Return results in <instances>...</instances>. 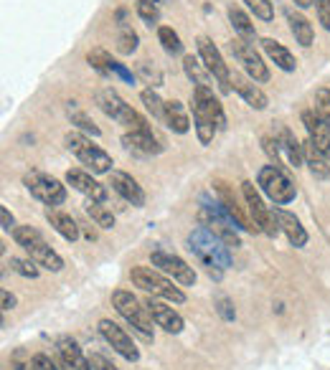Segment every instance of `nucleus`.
Returning a JSON list of instances; mask_svg holds the SVG:
<instances>
[{
    "mask_svg": "<svg viewBox=\"0 0 330 370\" xmlns=\"http://www.w3.org/2000/svg\"><path fill=\"white\" fill-rule=\"evenodd\" d=\"M188 249L193 251L201 264L206 267V271L216 279H221V271L231 267V254H229V246L221 241L213 231H208L206 226H196V229L188 234Z\"/></svg>",
    "mask_w": 330,
    "mask_h": 370,
    "instance_id": "1",
    "label": "nucleus"
},
{
    "mask_svg": "<svg viewBox=\"0 0 330 370\" xmlns=\"http://www.w3.org/2000/svg\"><path fill=\"white\" fill-rule=\"evenodd\" d=\"M13 241H16V244L21 246L39 267L48 269V271H61L64 269L61 256H59V254L46 244V238L41 236L36 229H31V226H16V231H13Z\"/></svg>",
    "mask_w": 330,
    "mask_h": 370,
    "instance_id": "2",
    "label": "nucleus"
},
{
    "mask_svg": "<svg viewBox=\"0 0 330 370\" xmlns=\"http://www.w3.org/2000/svg\"><path fill=\"white\" fill-rule=\"evenodd\" d=\"M97 104H99V110H102L107 117H112L115 122H119V125L130 127L135 132H153V127H150L115 89H99V92H97Z\"/></svg>",
    "mask_w": 330,
    "mask_h": 370,
    "instance_id": "3",
    "label": "nucleus"
},
{
    "mask_svg": "<svg viewBox=\"0 0 330 370\" xmlns=\"http://www.w3.org/2000/svg\"><path fill=\"white\" fill-rule=\"evenodd\" d=\"M66 147H69V150L77 155L79 163H81V165H87L92 173L102 175V173H110L112 170L110 155H107L104 150H99L97 145H92V140L84 137V134L69 132L66 134Z\"/></svg>",
    "mask_w": 330,
    "mask_h": 370,
    "instance_id": "4",
    "label": "nucleus"
},
{
    "mask_svg": "<svg viewBox=\"0 0 330 370\" xmlns=\"http://www.w3.org/2000/svg\"><path fill=\"white\" fill-rule=\"evenodd\" d=\"M130 279H133L135 287H140V289L150 291V294H155V297L171 300V302H175V305L186 302V294H183L178 287H173V282H171V279H165L163 274H157L155 269L135 267L133 271H130Z\"/></svg>",
    "mask_w": 330,
    "mask_h": 370,
    "instance_id": "5",
    "label": "nucleus"
},
{
    "mask_svg": "<svg viewBox=\"0 0 330 370\" xmlns=\"http://www.w3.org/2000/svg\"><path fill=\"white\" fill-rule=\"evenodd\" d=\"M112 305H115V309H117L119 315L125 317L127 322L133 325L135 330L140 332L145 340H153V317H150V312H145V307H142L140 302L133 297V291L127 289H117L115 294H112Z\"/></svg>",
    "mask_w": 330,
    "mask_h": 370,
    "instance_id": "6",
    "label": "nucleus"
},
{
    "mask_svg": "<svg viewBox=\"0 0 330 370\" xmlns=\"http://www.w3.org/2000/svg\"><path fill=\"white\" fill-rule=\"evenodd\" d=\"M198 220H201V226L213 231L226 246H234V249L236 246H242L239 236L234 234V226H236L234 218L224 211V205L221 203H206L204 201V208H201V213H198Z\"/></svg>",
    "mask_w": 330,
    "mask_h": 370,
    "instance_id": "7",
    "label": "nucleus"
},
{
    "mask_svg": "<svg viewBox=\"0 0 330 370\" xmlns=\"http://www.w3.org/2000/svg\"><path fill=\"white\" fill-rule=\"evenodd\" d=\"M257 183H260V188L269 196V201H272V203H277V205L292 203V201H295V196H298L295 183H292L290 178H287V175H284L277 165H264V167H262Z\"/></svg>",
    "mask_w": 330,
    "mask_h": 370,
    "instance_id": "8",
    "label": "nucleus"
},
{
    "mask_svg": "<svg viewBox=\"0 0 330 370\" xmlns=\"http://www.w3.org/2000/svg\"><path fill=\"white\" fill-rule=\"evenodd\" d=\"M242 193H244V201H246V208H249V213H252L254 223L260 226L262 234H267L269 238H277L280 236V223H277V216L275 211H269L267 205L262 203L260 193L254 190V185L249 181L242 183Z\"/></svg>",
    "mask_w": 330,
    "mask_h": 370,
    "instance_id": "9",
    "label": "nucleus"
},
{
    "mask_svg": "<svg viewBox=\"0 0 330 370\" xmlns=\"http://www.w3.org/2000/svg\"><path fill=\"white\" fill-rule=\"evenodd\" d=\"M198 54H201V61H204V66L208 71H211L213 81L219 84V89L224 92V94H229L231 92V71H229V66L224 63V59H221L219 48L213 46L211 39H206V36H198Z\"/></svg>",
    "mask_w": 330,
    "mask_h": 370,
    "instance_id": "10",
    "label": "nucleus"
},
{
    "mask_svg": "<svg viewBox=\"0 0 330 370\" xmlns=\"http://www.w3.org/2000/svg\"><path fill=\"white\" fill-rule=\"evenodd\" d=\"M26 188L31 190V196H36L41 203L46 205H61L66 201V188H64L61 183L51 178V175H43V173H28L23 178Z\"/></svg>",
    "mask_w": 330,
    "mask_h": 370,
    "instance_id": "11",
    "label": "nucleus"
},
{
    "mask_svg": "<svg viewBox=\"0 0 330 370\" xmlns=\"http://www.w3.org/2000/svg\"><path fill=\"white\" fill-rule=\"evenodd\" d=\"M150 261H153V267H157L160 271L165 274H171L178 284L183 287H193L196 284V271L193 267H188L181 256H175V254H168L163 249H155V251L150 254Z\"/></svg>",
    "mask_w": 330,
    "mask_h": 370,
    "instance_id": "12",
    "label": "nucleus"
},
{
    "mask_svg": "<svg viewBox=\"0 0 330 370\" xmlns=\"http://www.w3.org/2000/svg\"><path fill=\"white\" fill-rule=\"evenodd\" d=\"M229 48H231V54H234L236 61L244 66V71L252 76V81H260V84L269 81V69L264 66L262 56L254 51L252 43H246V41H242V39H234L229 43Z\"/></svg>",
    "mask_w": 330,
    "mask_h": 370,
    "instance_id": "13",
    "label": "nucleus"
},
{
    "mask_svg": "<svg viewBox=\"0 0 330 370\" xmlns=\"http://www.w3.org/2000/svg\"><path fill=\"white\" fill-rule=\"evenodd\" d=\"M99 332H102V338L107 340L125 360L135 362L137 358H140V350H137V345L133 342V338H130L117 322H112V320H99Z\"/></svg>",
    "mask_w": 330,
    "mask_h": 370,
    "instance_id": "14",
    "label": "nucleus"
},
{
    "mask_svg": "<svg viewBox=\"0 0 330 370\" xmlns=\"http://www.w3.org/2000/svg\"><path fill=\"white\" fill-rule=\"evenodd\" d=\"M302 125H305L310 142L315 145V150L320 152L322 158L330 160V125L318 114L315 110L302 112Z\"/></svg>",
    "mask_w": 330,
    "mask_h": 370,
    "instance_id": "15",
    "label": "nucleus"
},
{
    "mask_svg": "<svg viewBox=\"0 0 330 370\" xmlns=\"http://www.w3.org/2000/svg\"><path fill=\"white\" fill-rule=\"evenodd\" d=\"M216 193H219V203L224 205V211L234 218V223L239 226L242 231H260V226L254 223V218H249L246 213L242 211V205L236 203V196L231 193V188H229L224 181H216Z\"/></svg>",
    "mask_w": 330,
    "mask_h": 370,
    "instance_id": "16",
    "label": "nucleus"
},
{
    "mask_svg": "<svg viewBox=\"0 0 330 370\" xmlns=\"http://www.w3.org/2000/svg\"><path fill=\"white\" fill-rule=\"evenodd\" d=\"M145 307H148L150 317L155 320L157 327H163L165 332H171V335H178V332H183V317L175 312L171 305H165V302H157L150 297L148 302H145Z\"/></svg>",
    "mask_w": 330,
    "mask_h": 370,
    "instance_id": "17",
    "label": "nucleus"
},
{
    "mask_svg": "<svg viewBox=\"0 0 330 370\" xmlns=\"http://www.w3.org/2000/svg\"><path fill=\"white\" fill-rule=\"evenodd\" d=\"M66 183H69L71 188H77L79 193H84L89 201H99V203H104V201H107V196H110L102 183H97L92 175L84 173V170H77V167L66 173Z\"/></svg>",
    "mask_w": 330,
    "mask_h": 370,
    "instance_id": "18",
    "label": "nucleus"
},
{
    "mask_svg": "<svg viewBox=\"0 0 330 370\" xmlns=\"http://www.w3.org/2000/svg\"><path fill=\"white\" fill-rule=\"evenodd\" d=\"M110 185H112V190H115L117 196H122L127 203H133L135 208L145 205V190L137 185V181H135L133 175L122 173V170H115V173H112V178H110Z\"/></svg>",
    "mask_w": 330,
    "mask_h": 370,
    "instance_id": "19",
    "label": "nucleus"
},
{
    "mask_svg": "<svg viewBox=\"0 0 330 370\" xmlns=\"http://www.w3.org/2000/svg\"><path fill=\"white\" fill-rule=\"evenodd\" d=\"M231 84H234V89L242 94V99L249 104L252 110H267V102H269L267 94H264L254 81H249L246 76H242V74H231Z\"/></svg>",
    "mask_w": 330,
    "mask_h": 370,
    "instance_id": "20",
    "label": "nucleus"
},
{
    "mask_svg": "<svg viewBox=\"0 0 330 370\" xmlns=\"http://www.w3.org/2000/svg\"><path fill=\"white\" fill-rule=\"evenodd\" d=\"M56 353H59L61 360L69 362L74 370H95L92 368V362H89V358H84V353H81V347H79L77 340L66 338V335L56 340Z\"/></svg>",
    "mask_w": 330,
    "mask_h": 370,
    "instance_id": "21",
    "label": "nucleus"
},
{
    "mask_svg": "<svg viewBox=\"0 0 330 370\" xmlns=\"http://www.w3.org/2000/svg\"><path fill=\"white\" fill-rule=\"evenodd\" d=\"M122 145H125L127 150L140 152V155H157V152L163 150V145L155 140L153 132H135V130L122 134Z\"/></svg>",
    "mask_w": 330,
    "mask_h": 370,
    "instance_id": "22",
    "label": "nucleus"
},
{
    "mask_svg": "<svg viewBox=\"0 0 330 370\" xmlns=\"http://www.w3.org/2000/svg\"><path fill=\"white\" fill-rule=\"evenodd\" d=\"M275 216H277V223H280V229L284 231V236L290 238L292 246H298V249H302V246L307 244V231L302 229V223H300L292 213L287 211H280V208H275Z\"/></svg>",
    "mask_w": 330,
    "mask_h": 370,
    "instance_id": "23",
    "label": "nucleus"
},
{
    "mask_svg": "<svg viewBox=\"0 0 330 370\" xmlns=\"http://www.w3.org/2000/svg\"><path fill=\"white\" fill-rule=\"evenodd\" d=\"M193 104V122H196V134H198V142L201 145H208V142L213 140V134H216V119L211 117V112L206 110V107H201V104L191 102Z\"/></svg>",
    "mask_w": 330,
    "mask_h": 370,
    "instance_id": "24",
    "label": "nucleus"
},
{
    "mask_svg": "<svg viewBox=\"0 0 330 370\" xmlns=\"http://www.w3.org/2000/svg\"><path fill=\"white\" fill-rule=\"evenodd\" d=\"M46 220L54 226L59 234H61L66 241H77L79 238V223L74 218H71L69 213L64 211H54V208H48L46 211Z\"/></svg>",
    "mask_w": 330,
    "mask_h": 370,
    "instance_id": "25",
    "label": "nucleus"
},
{
    "mask_svg": "<svg viewBox=\"0 0 330 370\" xmlns=\"http://www.w3.org/2000/svg\"><path fill=\"white\" fill-rule=\"evenodd\" d=\"M262 48H264V54L272 59V61L280 66L282 71H295L298 69V61H295V56L282 46V43H277L275 39H262Z\"/></svg>",
    "mask_w": 330,
    "mask_h": 370,
    "instance_id": "26",
    "label": "nucleus"
},
{
    "mask_svg": "<svg viewBox=\"0 0 330 370\" xmlns=\"http://www.w3.org/2000/svg\"><path fill=\"white\" fill-rule=\"evenodd\" d=\"M165 125L178 134H186L191 130L188 114H186V110H183V104L178 102V99L165 102Z\"/></svg>",
    "mask_w": 330,
    "mask_h": 370,
    "instance_id": "27",
    "label": "nucleus"
},
{
    "mask_svg": "<svg viewBox=\"0 0 330 370\" xmlns=\"http://www.w3.org/2000/svg\"><path fill=\"white\" fill-rule=\"evenodd\" d=\"M277 147L287 155V160L292 163V167H300L302 165V145H300L298 140H295V134L287 130V127H282L280 130V134H277Z\"/></svg>",
    "mask_w": 330,
    "mask_h": 370,
    "instance_id": "28",
    "label": "nucleus"
},
{
    "mask_svg": "<svg viewBox=\"0 0 330 370\" xmlns=\"http://www.w3.org/2000/svg\"><path fill=\"white\" fill-rule=\"evenodd\" d=\"M287 21H290V31L292 36H295V41H298L300 46H313V25H310V21H307L305 16H300V13H295V10H287Z\"/></svg>",
    "mask_w": 330,
    "mask_h": 370,
    "instance_id": "29",
    "label": "nucleus"
},
{
    "mask_svg": "<svg viewBox=\"0 0 330 370\" xmlns=\"http://www.w3.org/2000/svg\"><path fill=\"white\" fill-rule=\"evenodd\" d=\"M229 21H231L234 31L239 33V39H242V41H246V43H254V41H257V31H254V23L249 21V16H246V13H244L242 8L231 6V8H229Z\"/></svg>",
    "mask_w": 330,
    "mask_h": 370,
    "instance_id": "30",
    "label": "nucleus"
},
{
    "mask_svg": "<svg viewBox=\"0 0 330 370\" xmlns=\"http://www.w3.org/2000/svg\"><path fill=\"white\" fill-rule=\"evenodd\" d=\"M302 158H305V163L310 165V170H313L315 178H330V160H325L320 155V152L315 150V145L310 140L302 145Z\"/></svg>",
    "mask_w": 330,
    "mask_h": 370,
    "instance_id": "31",
    "label": "nucleus"
},
{
    "mask_svg": "<svg viewBox=\"0 0 330 370\" xmlns=\"http://www.w3.org/2000/svg\"><path fill=\"white\" fill-rule=\"evenodd\" d=\"M183 71L188 74V79H193L196 87H211V71L206 69L204 63H198L193 56H183Z\"/></svg>",
    "mask_w": 330,
    "mask_h": 370,
    "instance_id": "32",
    "label": "nucleus"
},
{
    "mask_svg": "<svg viewBox=\"0 0 330 370\" xmlns=\"http://www.w3.org/2000/svg\"><path fill=\"white\" fill-rule=\"evenodd\" d=\"M84 211H87V216L95 220L99 229H112V226H115V216H112V211H107L99 201H89Z\"/></svg>",
    "mask_w": 330,
    "mask_h": 370,
    "instance_id": "33",
    "label": "nucleus"
},
{
    "mask_svg": "<svg viewBox=\"0 0 330 370\" xmlns=\"http://www.w3.org/2000/svg\"><path fill=\"white\" fill-rule=\"evenodd\" d=\"M66 112H69L71 125H77L79 130H84V132H89V134H92V137H99V134H102V132H99V127H97L95 122H92V117H89L87 112L79 110L77 104H69V110H66Z\"/></svg>",
    "mask_w": 330,
    "mask_h": 370,
    "instance_id": "34",
    "label": "nucleus"
},
{
    "mask_svg": "<svg viewBox=\"0 0 330 370\" xmlns=\"http://www.w3.org/2000/svg\"><path fill=\"white\" fill-rule=\"evenodd\" d=\"M157 39H160V43H163V48L168 54L178 56L183 51L181 39H178V33H175L171 25H160V28H157Z\"/></svg>",
    "mask_w": 330,
    "mask_h": 370,
    "instance_id": "35",
    "label": "nucleus"
},
{
    "mask_svg": "<svg viewBox=\"0 0 330 370\" xmlns=\"http://www.w3.org/2000/svg\"><path fill=\"white\" fill-rule=\"evenodd\" d=\"M140 99H142V104H145V110H148L153 117L163 119L165 122V102L153 92V89H145V92L140 94Z\"/></svg>",
    "mask_w": 330,
    "mask_h": 370,
    "instance_id": "36",
    "label": "nucleus"
},
{
    "mask_svg": "<svg viewBox=\"0 0 330 370\" xmlns=\"http://www.w3.org/2000/svg\"><path fill=\"white\" fill-rule=\"evenodd\" d=\"M10 269L16 271V274L26 276V279H36L41 274L39 264L33 259H10Z\"/></svg>",
    "mask_w": 330,
    "mask_h": 370,
    "instance_id": "37",
    "label": "nucleus"
},
{
    "mask_svg": "<svg viewBox=\"0 0 330 370\" xmlns=\"http://www.w3.org/2000/svg\"><path fill=\"white\" fill-rule=\"evenodd\" d=\"M135 48H137V33H135L133 28L122 25V31H119V36H117V51L119 54H133Z\"/></svg>",
    "mask_w": 330,
    "mask_h": 370,
    "instance_id": "38",
    "label": "nucleus"
},
{
    "mask_svg": "<svg viewBox=\"0 0 330 370\" xmlns=\"http://www.w3.org/2000/svg\"><path fill=\"white\" fill-rule=\"evenodd\" d=\"M137 16H140L148 25L157 23V18H160V10H157L155 0H137Z\"/></svg>",
    "mask_w": 330,
    "mask_h": 370,
    "instance_id": "39",
    "label": "nucleus"
},
{
    "mask_svg": "<svg viewBox=\"0 0 330 370\" xmlns=\"http://www.w3.org/2000/svg\"><path fill=\"white\" fill-rule=\"evenodd\" d=\"M87 61L95 66L102 76H110L112 74V59H110V54H104V51H92V54L87 56Z\"/></svg>",
    "mask_w": 330,
    "mask_h": 370,
    "instance_id": "40",
    "label": "nucleus"
},
{
    "mask_svg": "<svg viewBox=\"0 0 330 370\" xmlns=\"http://www.w3.org/2000/svg\"><path fill=\"white\" fill-rule=\"evenodd\" d=\"M249 8L254 10V16L262 18V21H272L275 18V8H272V3L269 0H244Z\"/></svg>",
    "mask_w": 330,
    "mask_h": 370,
    "instance_id": "41",
    "label": "nucleus"
},
{
    "mask_svg": "<svg viewBox=\"0 0 330 370\" xmlns=\"http://www.w3.org/2000/svg\"><path fill=\"white\" fill-rule=\"evenodd\" d=\"M315 112L330 125V89H318V94H315Z\"/></svg>",
    "mask_w": 330,
    "mask_h": 370,
    "instance_id": "42",
    "label": "nucleus"
},
{
    "mask_svg": "<svg viewBox=\"0 0 330 370\" xmlns=\"http://www.w3.org/2000/svg\"><path fill=\"white\" fill-rule=\"evenodd\" d=\"M31 365H33V370H61L54 360H51V358H48L46 353H36V355H33Z\"/></svg>",
    "mask_w": 330,
    "mask_h": 370,
    "instance_id": "43",
    "label": "nucleus"
},
{
    "mask_svg": "<svg viewBox=\"0 0 330 370\" xmlns=\"http://www.w3.org/2000/svg\"><path fill=\"white\" fill-rule=\"evenodd\" d=\"M315 8H318V18L325 31H330V0H315Z\"/></svg>",
    "mask_w": 330,
    "mask_h": 370,
    "instance_id": "44",
    "label": "nucleus"
},
{
    "mask_svg": "<svg viewBox=\"0 0 330 370\" xmlns=\"http://www.w3.org/2000/svg\"><path fill=\"white\" fill-rule=\"evenodd\" d=\"M216 312H219V315L224 317L226 322H231V320H234V317H236L234 305H231V302H229L226 297H219V300H216Z\"/></svg>",
    "mask_w": 330,
    "mask_h": 370,
    "instance_id": "45",
    "label": "nucleus"
},
{
    "mask_svg": "<svg viewBox=\"0 0 330 370\" xmlns=\"http://www.w3.org/2000/svg\"><path fill=\"white\" fill-rule=\"evenodd\" d=\"M89 362H92V368L95 370H117V365L112 360H107L104 355H99V353H95L92 358H89Z\"/></svg>",
    "mask_w": 330,
    "mask_h": 370,
    "instance_id": "46",
    "label": "nucleus"
},
{
    "mask_svg": "<svg viewBox=\"0 0 330 370\" xmlns=\"http://www.w3.org/2000/svg\"><path fill=\"white\" fill-rule=\"evenodd\" d=\"M10 370H33L31 358H28V360H23V353H16V355H13V360H10Z\"/></svg>",
    "mask_w": 330,
    "mask_h": 370,
    "instance_id": "47",
    "label": "nucleus"
},
{
    "mask_svg": "<svg viewBox=\"0 0 330 370\" xmlns=\"http://www.w3.org/2000/svg\"><path fill=\"white\" fill-rule=\"evenodd\" d=\"M0 220H3V231H10V234L16 231V223H13V216H10V211H8V208H6V205L0 208Z\"/></svg>",
    "mask_w": 330,
    "mask_h": 370,
    "instance_id": "48",
    "label": "nucleus"
},
{
    "mask_svg": "<svg viewBox=\"0 0 330 370\" xmlns=\"http://www.w3.org/2000/svg\"><path fill=\"white\" fill-rule=\"evenodd\" d=\"M112 74H117V76H122L125 81H133V74L122 66V63H117V61H112Z\"/></svg>",
    "mask_w": 330,
    "mask_h": 370,
    "instance_id": "49",
    "label": "nucleus"
},
{
    "mask_svg": "<svg viewBox=\"0 0 330 370\" xmlns=\"http://www.w3.org/2000/svg\"><path fill=\"white\" fill-rule=\"evenodd\" d=\"M0 297H3V309H13V307H16V297H13L8 289H3V294H0Z\"/></svg>",
    "mask_w": 330,
    "mask_h": 370,
    "instance_id": "50",
    "label": "nucleus"
},
{
    "mask_svg": "<svg viewBox=\"0 0 330 370\" xmlns=\"http://www.w3.org/2000/svg\"><path fill=\"white\" fill-rule=\"evenodd\" d=\"M81 226H84V236H87L89 241H97V231L92 229V226H87V223H81Z\"/></svg>",
    "mask_w": 330,
    "mask_h": 370,
    "instance_id": "51",
    "label": "nucleus"
},
{
    "mask_svg": "<svg viewBox=\"0 0 330 370\" xmlns=\"http://www.w3.org/2000/svg\"><path fill=\"white\" fill-rule=\"evenodd\" d=\"M313 3L315 0H295V6H298V8H310Z\"/></svg>",
    "mask_w": 330,
    "mask_h": 370,
    "instance_id": "52",
    "label": "nucleus"
}]
</instances>
